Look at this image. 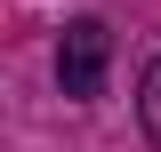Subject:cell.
I'll use <instances>...</instances> for the list:
<instances>
[{
    "label": "cell",
    "mask_w": 161,
    "mask_h": 152,
    "mask_svg": "<svg viewBox=\"0 0 161 152\" xmlns=\"http://www.w3.org/2000/svg\"><path fill=\"white\" fill-rule=\"evenodd\" d=\"M137 120H145V136H153V152H161V56H153V72H145V88H137Z\"/></svg>",
    "instance_id": "2"
},
{
    "label": "cell",
    "mask_w": 161,
    "mask_h": 152,
    "mask_svg": "<svg viewBox=\"0 0 161 152\" xmlns=\"http://www.w3.org/2000/svg\"><path fill=\"white\" fill-rule=\"evenodd\" d=\"M105 64H113V32H105V16H73L64 24V40H57V80H64V96H89L105 88Z\"/></svg>",
    "instance_id": "1"
}]
</instances>
